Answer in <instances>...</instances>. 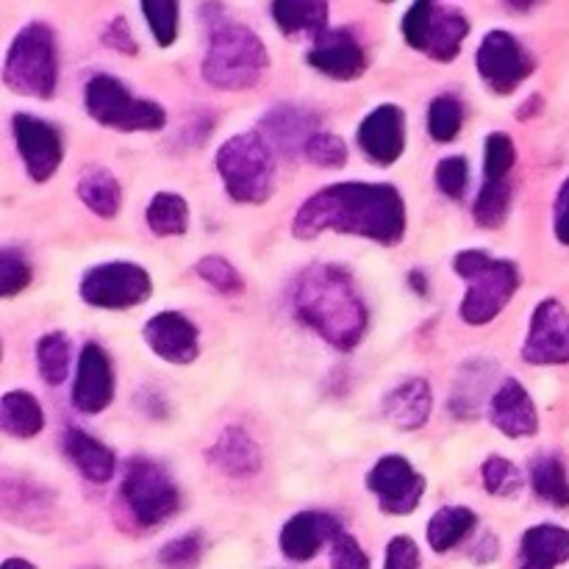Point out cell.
Here are the masks:
<instances>
[{"label":"cell","instance_id":"5","mask_svg":"<svg viewBox=\"0 0 569 569\" xmlns=\"http://www.w3.org/2000/svg\"><path fill=\"white\" fill-rule=\"evenodd\" d=\"M217 172L237 203H264L276 189V150L261 133H237L217 150Z\"/></svg>","mask_w":569,"mask_h":569},{"label":"cell","instance_id":"8","mask_svg":"<svg viewBox=\"0 0 569 569\" xmlns=\"http://www.w3.org/2000/svg\"><path fill=\"white\" fill-rule=\"evenodd\" d=\"M122 498L142 528L161 526L178 511V487L164 467L150 459H131L122 478Z\"/></svg>","mask_w":569,"mask_h":569},{"label":"cell","instance_id":"16","mask_svg":"<svg viewBox=\"0 0 569 569\" xmlns=\"http://www.w3.org/2000/svg\"><path fill=\"white\" fill-rule=\"evenodd\" d=\"M144 342L159 356L161 361L170 365H192L200 353L198 328L178 311H161L150 317L144 326Z\"/></svg>","mask_w":569,"mask_h":569},{"label":"cell","instance_id":"12","mask_svg":"<svg viewBox=\"0 0 569 569\" xmlns=\"http://www.w3.org/2000/svg\"><path fill=\"white\" fill-rule=\"evenodd\" d=\"M522 359L528 365H569V311L559 300H542L537 306Z\"/></svg>","mask_w":569,"mask_h":569},{"label":"cell","instance_id":"36","mask_svg":"<svg viewBox=\"0 0 569 569\" xmlns=\"http://www.w3.org/2000/svg\"><path fill=\"white\" fill-rule=\"evenodd\" d=\"M481 478L487 492L498 495V498H515L522 489L520 470L503 456H489L481 467Z\"/></svg>","mask_w":569,"mask_h":569},{"label":"cell","instance_id":"40","mask_svg":"<svg viewBox=\"0 0 569 569\" xmlns=\"http://www.w3.org/2000/svg\"><path fill=\"white\" fill-rule=\"evenodd\" d=\"M28 283H31V264H28L22 253L6 248L0 253V295L3 298H14Z\"/></svg>","mask_w":569,"mask_h":569},{"label":"cell","instance_id":"22","mask_svg":"<svg viewBox=\"0 0 569 569\" xmlns=\"http://www.w3.org/2000/svg\"><path fill=\"white\" fill-rule=\"evenodd\" d=\"M209 459L217 470L233 478L256 476V472L261 470L259 445H256L253 437L244 433L242 428H226V431L220 433V439L211 445Z\"/></svg>","mask_w":569,"mask_h":569},{"label":"cell","instance_id":"31","mask_svg":"<svg viewBox=\"0 0 569 569\" xmlns=\"http://www.w3.org/2000/svg\"><path fill=\"white\" fill-rule=\"evenodd\" d=\"M531 483L533 492L542 500H548L550 506L569 509V478L561 459H556V456H542V459L533 461Z\"/></svg>","mask_w":569,"mask_h":569},{"label":"cell","instance_id":"43","mask_svg":"<svg viewBox=\"0 0 569 569\" xmlns=\"http://www.w3.org/2000/svg\"><path fill=\"white\" fill-rule=\"evenodd\" d=\"M331 569H370V559L350 533H342L331 545Z\"/></svg>","mask_w":569,"mask_h":569},{"label":"cell","instance_id":"42","mask_svg":"<svg viewBox=\"0 0 569 569\" xmlns=\"http://www.w3.org/2000/svg\"><path fill=\"white\" fill-rule=\"evenodd\" d=\"M433 178H437L439 192L459 200L461 194H465L467 181H470V161H467L465 156H448V159H442L437 164Z\"/></svg>","mask_w":569,"mask_h":569},{"label":"cell","instance_id":"28","mask_svg":"<svg viewBox=\"0 0 569 569\" xmlns=\"http://www.w3.org/2000/svg\"><path fill=\"white\" fill-rule=\"evenodd\" d=\"M272 17L283 33L311 31L315 37L328 31V3L322 0H278Z\"/></svg>","mask_w":569,"mask_h":569},{"label":"cell","instance_id":"18","mask_svg":"<svg viewBox=\"0 0 569 569\" xmlns=\"http://www.w3.org/2000/svg\"><path fill=\"white\" fill-rule=\"evenodd\" d=\"M306 59L317 72L337 78V81H353L367 70V56L361 50L359 39L350 31H342V28L320 33Z\"/></svg>","mask_w":569,"mask_h":569},{"label":"cell","instance_id":"9","mask_svg":"<svg viewBox=\"0 0 569 569\" xmlns=\"http://www.w3.org/2000/svg\"><path fill=\"white\" fill-rule=\"evenodd\" d=\"M153 292L148 270L131 261H111V264H98L83 276L81 298L83 303L94 309H131V306L144 303Z\"/></svg>","mask_w":569,"mask_h":569},{"label":"cell","instance_id":"27","mask_svg":"<svg viewBox=\"0 0 569 569\" xmlns=\"http://www.w3.org/2000/svg\"><path fill=\"white\" fill-rule=\"evenodd\" d=\"M0 428L17 439L37 437L44 428V411L31 392H6L0 400Z\"/></svg>","mask_w":569,"mask_h":569},{"label":"cell","instance_id":"7","mask_svg":"<svg viewBox=\"0 0 569 569\" xmlns=\"http://www.w3.org/2000/svg\"><path fill=\"white\" fill-rule=\"evenodd\" d=\"M83 106L92 120L117 131H161L167 122L164 109L153 100L133 98L126 83L114 76H94L83 89Z\"/></svg>","mask_w":569,"mask_h":569},{"label":"cell","instance_id":"29","mask_svg":"<svg viewBox=\"0 0 569 569\" xmlns=\"http://www.w3.org/2000/svg\"><path fill=\"white\" fill-rule=\"evenodd\" d=\"M478 517L476 511L467 509V506H448V509H439L437 515L428 522V545L437 553H448L453 550L467 533L476 528Z\"/></svg>","mask_w":569,"mask_h":569},{"label":"cell","instance_id":"47","mask_svg":"<svg viewBox=\"0 0 569 569\" xmlns=\"http://www.w3.org/2000/svg\"><path fill=\"white\" fill-rule=\"evenodd\" d=\"M553 228H556V237H559V242L569 244V178L561 183L559 198H556Z\"/></svg>","mask_w":569,"mask_h":569},{"label":"cell","instance_id":"33","mask_svg":"<svg viewBox=\"0 0 569 569\" xmlns=\"http://www.w3.org/2000/svg\"><path fill=\"white\" fill-rule=\"evenodd\" d=\"M517 161V148L509 133L495 131L483 142V183H509V172Z\"/></svg>","mask_w":569,"mask_h":569},{"label":"cell","instance_id":"41","mask_svg":"<svg viewBox=\"0 0 569 569\" xmlns=\"http://www.w3.org/2000/svg\"><path fill=\"white\" fill-rule=\"evenodd\" d=\"M203 553V539L200 533H187L181 539H172L161 548L159 561L164 569H192Z\"/></svg>","mask_w":569,"mask_h":569},{"label":"cell","instance_id":"2","mask_svg":"<svg viewBox=\"0 0 569 569\" xmlns=\"http://www.w3.org/2000/svg\"><path fill=\"white\" fill-rule=\"evenodd\" d=\"M300 320L339 350H353L367 331V306L353 276L339 264H311L292 287Z\"/></svg>","mask_w":569,"mask_h":569},{"label":"cell","instance_id":"35","mask_svg":"<svg viewBox=\"0 0 569 569\" xmlns=\"http://www.w3.org/2000/svg\"><path fill=\"white\" fill-rule=\"evenodd\" d=\"M511 209V181L509 183H483L476 200V220L483 228H500Z\"/></svg>","mask_w":569,"mask_h":569},{"label":"cell","instance_id":"11","mask_svg":"<svg viewBox=\"0 0 569 569\" xmlns=\"http://www.w3.org/2000/svg\"><path fill=\"white\" fill-rule=\"evenodd\" d=\"M367 489L376 495L381 511L406 517L420 506L426 495V478L403 456H383L367 476Z\"/></svg>","mask_w":569,"mask_h":569},{"label":"cell","instance_id":"48","mask_svg":"<svg viewBox=\"0 0 569 569\" xmlns=\"http://www.w3.org/2000/svg\"><path fill=\"white\" fill-rule=\"evenodd\" d=\"M0 569H37V567L28 565V561H22V559H6Z\"/></svg>","mask_w":569,"mask_h":569},{"label":"cell","instance_id":"13","mask_svg":"<svg viewBox=\"0 0 569 569\" xmlns=\"http://www.w3.org/2000/svg\"><path fill=\"white\" fill-rule=\"evenodd\" d=\"M11 128H14L17 150H20L22 161H26L28 176L39 183L48 181L59 170L61 156H64L59 131L50 122L31 114H14Z\"/></svg>","mask_w":569,"mask_h":569},{"label":"cell","instance_id":"46","mask_svg":"<svg viewBox=\"0 0 569 569\" xmlns=\"http://www.w3.org/2000/svg\"><path fill=\"white\" fill-rule=\"evenodd\" d=\"M103 42L109 44V48L120 50V53H128V56L137 53V39H133L126 17H114V20H109V26H106L103 31Z\"/></svg>","mask_w":569,"mask_h":569},{"label":"cell","instance_id":"37","mask_svg":"<svg viewBox=\"0 0 569 569\" xmlns=\"http://www.w3.org/2000/svg\"><path fill=\"white\" fill-rule=\"evenodd\" d=\"M142 14L148 20L150 31H153L156 42L161 48H170L178 37V17H181V9L172 0H156V3H142Z\"/></svg>","mask_w":569,"mask_h":569},{"label":"cell","instance_id":"39","mask_svg":"<svg viewBox=\"0 0 569 569\" xmlns=\"http://www.w3.org/2000/svg\"><path fill=\"white\" fill-rule=\"evenodd\" d=\"M303 153L311 164L326 167V170H339V167H345V161H348V148H345L342 139L326 131H317L315 137L309 139V144H306Z\"/></svg>","mask_w":569,"mask_h":569},{"label":"cell","instance_id":"32","mask_svg":"<svg viewBox=\"0 0 569 569\" xmlns=\"http://www.w3.org/2000/svg\"><path fill=\"white\" fill-rule=\"evenodd\" d=\"M37 367L50 387L64 383L70 372V339L61 331L44 333L37 342Z\"/></svg>","mask_w":569,"mask_h":569},{"label":"cell","instance_id":"21","mask_svg":"<svg viewBox=\"0 0 569 569\" xmlns=\"http://www.w3.org/2000/svg\"><path fill=\"white\" fill-rule=\"evenodd\" d=\"M431 409L433 398L426 378H409L383 398V415L392 426L403 428V431H417V428L426 426Z\"/></svg>","mask_w":569,"mask_h":569},{"label":"cell","instance_id":"44","mask_svg":"<svg viewBox=\"0 0 569 569\" xmlns=\"http://www.w3.org/2000/svg\"><path fill=\"white\" fill-rule=\"evenodd\" d=\"M433 3H415L403 17V37L406 42L415 50H426V37H428V20H431Z\"/></svg>","mask_w":569,"mask_h":569},{"label":"cell","instance_id":"20","mask_svg":"<svg viewBox=\"0 0 569 569\" xmlns=\"http://www.w3.org/2000/svg\"><path fill=\"white\" fill-rule=\"evenodd\" d=\"M259 128L272 150L298 153V150H306L309 139L317 133V117L295 106H276L261 117Z\"/></svg>","mask_w":569,"mask_h":569},{"label":"cell","instance_id":"17","mask_svg":"<svg viewBox=\"0 0 569 569\" xmlns=\"http://www.w3.org/2000/svg\"><path fill=\"white\" fill-rule=\"evenodd\" d=\"M342 533L337 517L326 515V511H300L281 528L278 542L289 561H309L320 553L322 545H333Z\"/></svg>","mask_w":569,"mask_h":569},{"label":"cell","instance_id":"14","mask_svg":"<svg viewBox=\"0 0 569 569\" xmlns=\"http://www.w3.org/2000/svg\"><path fill=\"white\" fill-rule=\"evenodd\" d=\"M359 148L370 156L376 164L389 167L403 156L406 150V114L400 106H378L370 114L361 120L359 133Z\"/></svg>","mask_w":569,"mask_h":569},{"label":"cell","instance_id":"24","mask_svg":"<svg viewBox=\"0 0 569 569\" xmlns=\"http://www.w3.org/2000/svg\"><path fill=\"white\" fill-rule=\"evenodd\" d=\"M467 33H470V20L461 11L433 3L431 20H428L426 53L437 61H453Z\"/></svg>","mask_w":569,"mask_h":569},{"label":"cell","instance_id":"15","mask_svg":"<svg viewBox=\"0 0 569 569\" xmlns=\"http://www.w3.org/2000/svg\"><path fill=\"white\" fill-rule=\"evenodd\" d=\"M114 400V370L100 345H83L78 356V376L72 387V406L83 415H100Z\"/></svg>","mask_w":569,"mask_h":569},{"label":"cell","instance_id":"1","mask_svg":"<svg viewBox=\"0 0 569 569\" xmlns=\"http://www.w3.org/2000/svg\"><path fill=\"white\" fill-rule=\"evenodd\" d=\"M292 231L298 239L337 231L398 244L406 233L403 194L389 183H333L300 206Z\"/></svg>","mask_w":569,"mask_h":569},{"label":"cell","instance_id":"19","mask_svg":"<svg viewBox=\"0 0 569 569\" xmlns=\"http://www.w3.org/2000/svg\"><path fill=\"white\" fill-rule=\"evenodd\" d=\"M489 420L509 439L533 437L539 431V415L531 395L517 378H506L489 400Z\"/></svg>","mask_w":569,"mask_h":569},{"label":"cell","instance_id":"26","mask_svg":"<svg viewBox=\"0 0 569 569\" xmlns=\"http://www.w3.org/2000/svg\"><path fill=\"white\" fill-rule=\"evenodd\" d=\"M78 198L83 200L89 211H94L103 220L117 217L122 206V189L117 178L103 167H87L78 178Z\"/></svg>","mask_w":569,"mask_h":569},{"label":"cell","instance_id":"25","mask_svg":"<svg viewBox=\"0 0 569 569\" xmlns=\"http://www.w3.org/2000/svg\"><path fill=\"white\" fill-rule=\"evenodd\" d=\"M64 450L87 481L106 483L114 476V453L106 445H100L98 439L89 437V433L72 428L64 437Z\"/></svg>","mask_w":569,"mask_h":569},{"label":"cell","instance_id":"34","mask_svg":"<svg viewBox=\"0 0 569 569\" xmlns=\"http://www.w3.org/2000/svg\"><path fill=\"white\" fill-rule=\"evenodd\" d=\"M461 126H465V106L456 98L442 94V98L428 106V133L437 142H453L459 137Z\"/></svg>","mask_w":569,"mask_h":569},{"label":"cell","instance_id":"4","mask_svg":"<svg viewBox=\"0 0 569 569\" xmlns=\"http://www.w3.org/2000/svg\"><path fill=\"white\" fill-rule=\"evenodd\" d=\"M456 276L467 281V295L461 300V320L470 326H487L500 311L509 306V300L520 287V272L511 261L495 259L483 250H461L453 261Z\"/></svg>","mask_w":569,"mask_h":569},{"label":"cell","instance_id":"3","mask_svg":"<svg viewBox=\"0 0 569 569\" xmlns=\"http://www.w3.org/2000/svg\"><path fill=\"white\" fill-rule=\"evenodd\" d=\"M270 56L264 42L239 22H211L209 53L203 59V78L217 89L239 92L259 83Z\"/></svg>","mask_w":569,"mask_h":569},{"label":"cell","instance_id":"38","mask_svg":"<svg viewBox=\"0 0 569 569\" xmlns=\"http://www.w3.org/2000/svg\"><path fill=\"white\" fill-rule=\"evenodd\" d=\"M198 276L203 278L211 289H217V292L222 295H239L244 289V281L237 272V267L228 259H222V256H206V259H200Z\"/></svg>","mask_w":569,"mask_h":569},{"label":"cell","instance_id":"6","mask_svg":"<svg viewBox=\"0 0 569 569\" xmlns=\"http://www.w3.org/2000/svg\"><path fill=\"white\" fill-rule=\"evenodd\" d=\"M3 81L11 92L28 98H53L59 81L56 37L44 22H31L11 42L3 64Z\"/></svg>","mask_w":569,"mask_h":569},{"label":"cell","instance_id":"23","mask_svg":"<svg viewBox=\"0 0 569 569\" xmlns=\"http://www.w3.org/2000/svg\"><path fill=\"white\" fill-rule=\"evenodd\" d=\"M569 561V531L561 526L528 528L520 545V569H556Z\"/></svg>","mask_w":569,"mask_h":569},{"label":"cell","instance_id":"30","mask_svg":"<svg viewBox=\"0 0 569 569\" xmlns=\"http://www.w3.org/2000/svg\"><path fill=\"white\" fill-rule=\"evenodd\" d=\"M144 220L156 237H181L189 228V206L181 194L159 192L150 200Z\"/></svg>","mask_w":569,"mask_h":569},{"label":"cell","instance_id":"45","mask_svg":"<svg viewBox=\"0 0 569 569\" xmlns=\"http://www.w3.org/2000/svg\"><path fill=\"white\" fill-rule=\"evenodd\" d=\"M422 556L411 537H395L387 548V565L383 569H420Z\"/></svg>","mask_w":569,"mask_h":569},{"label":"cell","instance_id":"10","mask_svg":"<svg viewBox=\"0 0 569 569\" xmlns=\"http://www.w3.org/2000/svg\"><path fill=\"white\" fill-rule=\"evenodd\" d=\"M478 76L492 92L509 94L537 70V59L509 31H489L476 56Z\"/></svg>","mask_w":569,"mask_h":569}]
</instances>
